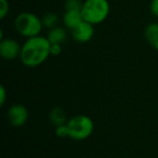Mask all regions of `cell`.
Segmentation results:
<instances>
[{
  "label": "cell",
  "instance_id": "cell-17",
  "mask_svg": "<svg viewBox=\"0 0 158 158\" xmlns=\"http://www.w3.org/2000/svg\"><path fill=\"white\" fill-rule=\"evenodd\" d=\"M149 10H151V13L155 18L158 19V0H152L151 6H149Z\"/></svg>",
  "mask_w": 158,
  "mask_h": 158
},
{
  "label": "cell",
  "instance_id": "cell-16",
  "mask_svg": "<svg viewBox=\"0 0 158 158\" xmlns=\"http://www.w3.org/2000/svg\"><path fill=\"white\" fill-rule=\"evenodd\" d=\"M50 53L52 56H57L62 53V44H51Z\"/></svg>",
  "mask_w": 158,
  "mask_h": 158
},
{
  "label": "cell",
  "instance_id": "cell-8",
  "mask_svg": "<svg viewBox=\"0 0 158 158\" xmlns=\"http://www.w3.org/2000/svg\"><path fill=\"white\" fill-rule=\"evenodd\" d=\"M82 21H84V18H82L81 11H77V10L65 11V13L63 14V18H62L64 27H66L69 31L73 28H75L77 25L80 24Z\"/></svg>",
  "mask_w": 158,
  "mask_h": 158
},
{
  "label": "cell",
  "instance_id": "cell-10",
  "mask_svg": "<svg viewBox=\"0 0 158 158\" xmlns=\"http://www.w3.org/2000/svg\"><path fill=\"white\" fill-rule=\"evenodd\" d=\"M144 37L146 41L158 51V23L153 22L145 27Z\"/></svg>",
  "mask_w": 158,
  "mask_h": 158
},
{
  "label": "cell",
  "instance_id": "cell-1",
  "mask_svg": "<svg viewBox=\"0 0 158 158\" xmlns=\"http://www.w3.org/2000/svg\"><path fill=\"white\" fill-rule=\"evenodd\" d=\"M50 48L51 42L47 37L39 35L28 38L22 44L21 62L26 67H38L51 56Z\"/></svg>",
  "mask_w": 158,
  "mask_h": 158
},
{
  "label": "cell",
  "instance_id": "cell-11",
  "mask_svg": "<svg viewBox=\"0 0 158 158\" xmlns=\"http://www.w3.org/2000/svg\"><path fill=\"white\" fill-rule=\"evenodd\" d=\"M68 119L66 118V114L62 107H54L50 112V121L54 127L64 125L67 123Z\"/></svg>",
  "mask_w": 158,
  "mask_h": 158
},
{
  "label": "cell",
  "instance_id": "cell-3",
  "mask_svg": "<svg viewBox=\"0 0 158 158\" xmlns=\"http://www.w3.org/2000/svg\"><path fill=\"white\" fill-rule=\"evenodd\" d=\"M110 11L108 0H85L81 8L84 21L94 26L103 23L110 15Z\"/></svg>",
  "mask_w": 158,
  "mask_h": 158
},
{
  "label": "cell",
  "instance_id": "cell-15",
  "mask_svg": "<svg viewBox=\"0 0 158 158\" xmlns=\"http://www.w3.org/2000/svg\"><path fill=\"white\" fill-rule=\"evenodd\" d=\"M55 134L59 138H68V128L66 123L55 127Z\"/></svg>",
  "mask_w": 158,
  "mask_h": 158
},
{
  "label": "cell",
  "instance_id": "cell-14",
  "mask_svg": "<svg viewBox=\"0 0 158 158\" xmlns=\"http://www.w3.org/2000/svg\"><path fill=\"white\" fill-rule=\"evenodd\" d=\"M10 11V3L8 0H0V19L3 20Z\"/></svg>",
  "mask_w": 158,
  "mask_h": 158
},
{
  "label": "cell",
  "instance_id": "cell-2",
  "mask_svg": "<svg viewBox=\"0 0 158 158\" xmlns=\"http://www.w3.org/2000/svg\"><path fill=\"white\" fill-rule=\"evenodd\" d=\"M14 28L22 37L31 38L39 36L44 29L41 18L31 12H21L14 19Z\"/></svg>",
  "mask_w": 158,
  "mask_h": 158
},
{
  "label": "cell",
  "instance_id": "cell-5",
  "mask_svg": "<svg viewBox=\"0 0 158 158\" xmlns=\"http://www.w3.org/2000/svg\"><path fill=\"white\" fill-rule=\"evenodd\" d=\"M22 44L13 38H3L0 40V55L3 60L12 61L20 59Z\"/></svg>",
  "mask_w": 158,
  "mask_h": 158
},
{
  "label": "cell",
  "instance_id": "cell-6",
  "mask_svg": "<svg viewBox=\"0 0 158 158\" xmlns=\"http://www.w3.org/2000/svg\"><path fill=\"white\" fill-rule=\"evenodd\" d=\"M7 118L12 127H22L28 120V110L23 104H13L8 110Z\"/></svg>",
  "mask_w": 158,
  "mask_h": 158
},
{
  "label": "cell",
  "instance_id": "cell-4",
  "mask_svg": "<svg viewBox=\"0 0 158 158\" xmlns=\"http://www.w3.org/2000/svg\"><path fill=\"white\" fill-rule=\"evenodd\" d=\"M68 128V138L82 141L88 139L94 131V123L87 115H75L66 123Z\"/></svg>",
  "mask_w": 158,
  "mask_h": 158
},
{
  "label": "cell",
  "instance_id": "cell-18",
  "mask_svg": "<svg viewBox=\"0 0 158 158\" xmlns=\"http://www.w3.org/2000/svg\"><path fill=\"white\" fill-rule=\"evenodd\" d=\"M6 100H7V90H6L5 86L0 87V104L5 105Z\"/></svg>",
  "mask_w": 158,
  "mask_h": 158
},
{
  "label": "cell",
  "instance_id": "cell-12",
  "mask_svg": "<svg viewBox=\"0 0 158 158\" xmlns=\"http://www.w3.org/2000/svg\"><path fill=\"white\" fill-rule=\"evenodd\" d=\"M42 25H44V28L47 29H52L54 27L59 26L60 23V16L55 12H48L41 18Z\"/></svg>",
  "mask_w": 158,
  "mask_h": 158
},
{
  "label": "cell",
  "instance_id": "cell-13",
  "mask_svg": "<svg viewBox=\"0 0 158 158\" xmlns=\"http://www.w3.org/2000/svg\"><path fill=\"white\" fill-rule=\"evenodd\" d=\"M82 5H84V1L81 0H65L64 8H65V11H72V10L81 11Z\"/></svg>",
  "mask_w": 158,
  "mask_h": 158
},
{
  "label": "cell",
  "instance_id": "cell-7",
  "mask_svg": "<svg viewBox=\"0 0 158 158\" xmlns=\"http://www.w3.org/2000/svg\"><path fill=\"white\" fill-rule=\"evenodd\" d=\"M70 36L75 41L79 44L89 42L94 36V25L82 21L80 24L70 31Z\"/></svg>",
  "mask_w": 158,
  "mask_h": 158
},
{
  "label": "cell",
  "instance_id": "cell-9",
  "mask_svg": "<svg viewBox=\"0 0 158 158\" xmlns=\"http://www.w3.org/2000/svg\"><path fill=\"white\" fill-rule=\"evenodd\" d=\"M67 37H68L67 28L62 26H56L52 29H49L48 35H47V38H48L51 44H63L67 40Z\"/></svg>",
  "mask_w": 158,
  "mask_h": 158
}]
</instances>
